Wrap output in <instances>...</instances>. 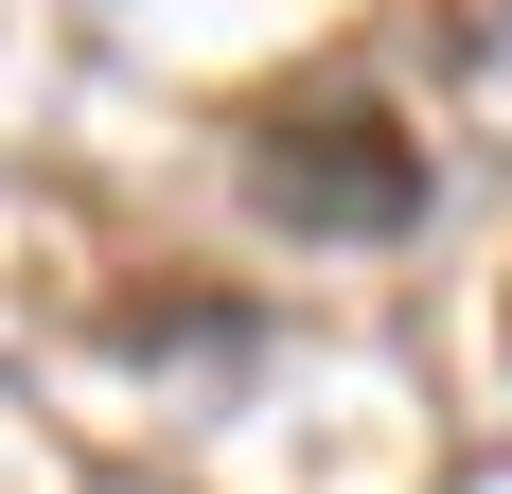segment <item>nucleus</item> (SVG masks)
<instances>
[{
  "mask_svg": "<svg viewBox=\"0 0 512 494\" xmlns=\"http://www.w3.org/2000/svg\"><path fill=\"white\" fill-rule=\"evenodd\" d=\"M265 212L371 247V230H407V212H424V159H407L389 106H318V124H265Z\"/></svg>",
  "mask_w": 512,
  "mask_h": 494,
  "instance_id": "obj_1",
  "label": "nucleus"
}]
</instances>
